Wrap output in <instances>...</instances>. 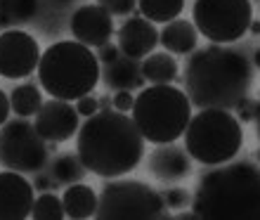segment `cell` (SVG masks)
Instances as JSON below:
<instances>
[{"mask_svg": "<svg viewBox=\"0 0 260 220\" xmlns=\"http://www.w3.org/2000/svg\"><path fill=\"white\" fill-rule=\"evenodd\" d=\"M253 83V62L246 52L213 43L194 50L185 67V88L197 109H227L248 97Z\"/></svg>", "mask_w": 260, "mask_h": 220, "instance_id": "obj_1", "label": "cell"}, {"mask_svg": "<svg viewBox=\"0 0 260 220\" xmlns=\"http://www.w3.org/2000/svg\"><path fill=\"white\" fill-rule=\"evenodd\" d=\"M76 154L100 178H121L135 171L144 154V138L133 116L100 109L76 133Z\"/></svg>", "mask_w": 260, "mask_h": 220, "instance_id": "obj_2", "label": "cell"}, {"mask_svg": "<svg viewBox=\"0 0 260 220\" xmlns=\"http://www.w3.org/2000/svg\"><path fill=\"white\" fill-rule=\"evenodd\" d=\"M192 211L201 220H260V168L244 159L204 173Z\"/></svg>", "mask_w": 260, "mask_h": 220, "instance_id": "obj_3", "label": "cell"}, {"mask_svg": "<svg viewBox=\"0 0 260 220\" xmlns=\"http://www.w3.org/2000/svg\"><path fill=\"white\" fill-rule=\"evenodd\" d=\"M100 71V59L92 48L78 41H59L41 55L38 81L48 95L74 102L95 90Z\"/></svg>", "mask_w": 260, "mask_h": 220, "instance_id": "obj_4", "label": "cell"}, {"mask_svg": "<svg viewBox=\"0 0 260 220\" xmlns=\"http://www.w3.org/2000/svg\"><path fill=\"white\" fill-rule=\"evenodd\" d=\"M133 121L151 145H168L182 138L192 118V102L175 85H149L135 97Z\"/></svg>", "mask_w": 260, "mask_h": 220, "instance_id": "obj_5", "label": "cell"}, {"mask_svg": "<svg viewBox=\"0 0 260 220\" xmlns=\"http://www.w3.org/2000/svg\"><path fill=\"white\" fill-rule=\"evenodd\" d=\"M241 121L227 109H199L185 131V149L204 166L232 161L241 149Z\"/></svg>", "mask_w": 260, "mask_h": 220, "instance_id": "obj_6", "label": "cell"}, {"mask_svg": "<svg viewBox=\"0 0 260 220\" xmlns=\"http://www.w3.org/2000/svg\"><path fill=\"white\" fill-rule=\"evenodd\" d=\"M95 218L100 220H161L171 218L164 197L142 180H116L102 185Z\"/></svg>", "mask_w": 260, "mask_h": 220, "instance_id": "obj_7", "label": "cell"}, {"mask_svg": "<svg viewBox=\"0 0 260 220\" xmlns=\"http://www.w3.org/2000/svg\"><path fill=\"white\" fill-rule=\"evenodd\" d=\"M194 26L211 43L230 45L248 34L253 21L251 0H194Z\"/></svg>", "mask_w": 260, "mask_h": 220, "instance_id": "obj_8", "label": "cell"}, {"mask_svg": "<svg viewBox=\"0 0 260 220\" xmlns=\"http://www.w3.org/2000/svg\"><path fill=\"white\" fill-rule=\"evenodd\" d=\"M48 140L28 118L19 116L0 128V164L17 173H38L48 164Z\"/></svg>", "mask_w": 260, "mask_h": 220, "instance_id": "obj_9", "label": "cell"}, {"mask_svg": "<svg viewBox=\"0 0 260 220\" xmlns=\"http://www.w3.org/2000/svg\"><path fill=\"white\" fill-rule=\"evenodd\" d=\"M41 62V45L31 34L10 28L0 34V76L10 81L26 78Z\"/></svg>", "mask_w": 260, "mask_h": 220, "instance_id": "obj_10", "label": "cell"}, {"mask_svg": "<svg viewBox=\"0 0 260 220\" xmlns=\"http://www.w3.org/2000/svg\"><path fill=\"white\" fill-rule=\"evenodd\" d=\"M81 114L76 111V107L67 102V100H48L43 102V107L36 114V131L41 133V138L48 142H67L78 133L81 128Z\"/></svg>", "mask_w": 260, "mask_h": 220, "instance_id": "obj_11", "label": "cell"}, {"mask_svg": "<svg viewBox=\"0 0 260 220\" xmlns=\"http://www.w3.org/2000/svg\"><path fill=\"white\" fill-rule=\"evenodd\" d=\"M69 31L74 41L88 48H102L104 43H111L114 19L102 5H81L69 17Z\"/></svg>", "mask_w": 260, "mask_h": 220, "instance_id": "obj_12", "label": "cell"}, {"mask_svg": "<svg viewBox=\"0 0 260 220\" xmlns=\"http://www.w3.org/2000/svg\"><path fill=\"white\" fill-rule=\"evenodd\" d=\"M34 185L21 173H0V220H24L31 218L34 208Z\"/></svg>", "mask_w": 260, "mask_h": 220, "instance_id": "obj_13", "label": "cell"}, {"mask_svg": "<svg viewBox=\"0 0 260 220\" xmlns=\"http://www.w3.org/2000/svg\"><path fill=\"white\" fill-rule=\"evenodd\" d=\"M147 168L161 182H178V180L192 175V156L185 147L168 142V145H158L151 151Z\"/></svg>", "mask_w": 260, "mask_h": 220, "instance_id": "obj_14", "label": "cell"}, {"mask_svg": "<svg viewBox=\"0 0 260 220\" xmlns=\"http://www.w3.org/2000/svg\"><path fill=\"white\" fill-rule=\"evenodd\" d=\"M156 45L158 31L154 26V21L144 19V17H130L118 28V48L123 55L133 57V59H142V57L151 55Z\"/></svg>", "mask_w": 260, "mask_h": 220, "instance_id": "obj_15", "label": "cell"}, {"mask_svg": "<svg viewBox=\"0 0 260 220\" xmlns=\"http://www.w3.org/2000/svg\"><path fill=\"white\" fill-rule=\"evenodd\" d=\"M100 81L109 90H140L144 88L147 78L142 76V62L128 55H121L114 62L104 64L100 71Z\"/></svg>", "mask_w": 260, "mask_h": 220, "instance_id": "obj_16", "label": "cell"}, {"mask_svg": "<svg viewBox=\"0 0 260 220\" xmlns=\"http://www.w3.org/2000/svg\"><path fill=\"white\" fill-rule=\"evenodd\" d=\"M199 31L192 21L187 19H173L164 26V31L158 34V43L164 45L173 55H189L197 50Z\"/></svg>", "mask_w": 260, "mask_h": 220, "instance_id": "obj_17", "label": "cell"}, {"mask_svg": "<svg viewBox=\"0 0 260 220\" xmlns=\"http://www.w3.org/2000/svg\"><path fill=\"white\" fill-rule=\"evenodd\" d=\"M97 201H100V197L92 192V187L83 185V182L67 185V192H64V197H62L64 213H67V218H71V220L95 218Z\"/></svg>", "mask_w": 260, "mask_h": 220, "instance_id": "obj_18", "label": "cell"}, {"mask_svg": "<svg viewBox=\"0 0 260 220\" xmlns=\"http://www.w3.org/2000/svg\"><path fill=\"white\" fill-rule=\"evenodd\" d=\"M41 0H0V28H19L38 19Z\"/></svg>", "mask_w": 260, "mask_h": 220, "instance_id": "obj_19", "label": "cell"}, {"mask_svg": "<svg viewBox=\"0 0 260 220\" xmlns=\"http://www.w3.org/2000/svg\"><path fill=\"white\" fill-rule=\"evenodd\" d=\"M178 62L168 52H151L142 62V76L151 85H168L178 78Z\"/></svg>", "mask_w": 260, "mask_h": 220, "instance_id": "obj_20", "label": "cell"}, {"mask_svg": "<svg viewBox=\"0 0 260 220\" xmlns=\"http://www.w3.org/2000/svg\"><path fill=\"white\" fill-rule=\"evenodd\" d=\"M48 175L55 185H74V182H83V178L88 175V168L83 166L78 154H59L50 164Z\"/></svg>", "mask_w": 260, "mask_h": 220, "instance_id": "obj_21", "label": "cell"}, {"mask_svg": "<svg viewBox=\"0 0 260 220\" xmlns=\"http://www.w3.org/2000/svg\"><path fill=\"white\" fill-rule=\"evenodd\" d=\"M10 104H12V111L17 116H36L38 109L43 107V95L36 83H21L10 92Z\"/></svg>", "mask_w": 260, "mask_h": 220, "instance_id": "obj_22", "label": "cell"}, {"mask_svg": "<svg viewBox=\"0 0 260 220\" xmlns=\"http://www.w3.org/2000/svg\"><path fill=\"white\" fill-rule=\"evenodd\" d=\"M182 7H185V0H137L140 14L154 24H168L178 19Z\"/></svg>", "mask_w": 260, "mask_h": 220, "instance_id": "obj_23", "label": "cell"}, {"mask_svg": "<svg viewBox=\"0 0 260 220\" xmlns=\"http://www.w3.org/2000/svg\"><path fill=\"white\" fill-rule=\"evenodd\" d=\"M31 218L34 220H62V218H67L62 199L52 192H43L41 197L34 201Z\"/></svg>", "mask_w": 260, "mask_h": 220, "instance_id": "obj_24", "label": "cell"}, {"mask_svg": "<svg viewBox=\"0 0 260 220\" xmlns=\"http://www.w3.org/2000/svg\"><path fill=\"white\" fill-rule=\"evenodd\" d=\"M161 197H164L166 208H187V206H192V194L187 192L185 187H171V190H166Z\"/></svg>", "mask_w": 260, "mask_h": 220, "instance_id": "obj_25", "label": "cell"}, {"mask_svg": "<svg viewBox=\"0 0 260 220\" xmlns=\"http://www.w3.org/2000/svg\"><path fill=\"white\" fill-rule=\"evenodd\" d=\"M100 5H102L111 17H125V14L135 12L137 0H100Z\"/></svg>", "mask_w": 260, "mask_h": 220, "instance_id": "obj_26", "label": "cell"}, {"mask_svg": "<svg viewBox=\"0 0 260 220\" xmlns=\"http://www.w3.org/2000/svg\"><path fill=\"white\" fill-rule=\"evenodd\" d=\"M234 109H237V118H239L241 123H251V121L255 118L258 102H255V100H251V97H244V100H241V102L237 104Z\"/></svg>", "mask_w": 260, "mask_h": 220, "instance_id": "obj_27", "label": "cell"}, {"mask_svg": "<svg viewBox=\"0 0 260 220\" xmlns=\"http://www.w3.org/2000/svg\"><path fill=\"white\" fill-rule=\"evenodd\" d=\"M133 104H135V95H133V90H116V95L111 100V107L116 111H123L128 114L133 109Z\"/></svg>", "mask_w": 260, "mask_h": 220, "instance_id": "obj_28", "label": "cell"}, {"mask_svg": "<svg viewBox=\"0 0 260 220\" xmlns=\"http://www.w3.org/2000/svg\"><path fill=\"white\" fill-rule=\"evenodd\" d=\"M76 111L81 114V116H92V114H97L100 111V100L97 97H92V95H83V97H78L76 100Z\"/></svg>", "mask_w": 260, "mask_h": 220, "instance_id": "obj_29", "label": "cell"}, {"mask_svg": "<svg viewBox=\"0 0 260 220\" xmlns=\"http://www.w3.org/2000/svg\"><path fill=\"white\" fill-rule=\"evenodd\" d=\"M121 57V48L118 45H114V43H104L102 48H97V59L104 64L114 62V59H118Z\"/></svg>", "mask_w": 260, "mask_h": 220, "instance_id": "obj_30", "label": "cell"}, {"mask_svg": "<svg viewBox=\"0 0 260 220\" xmlns=\"http://www.w3.org/2000/svg\"><path fill=\"white\" fill-rule=\"evenodd\" d=\"M34 187L38 192H48V190H55V182H52V178H50L48 173L38 171L36 173V180H34Z\"/></svg>", "mask_w": 260, "mask_h": 220, "instance_id": "obj_31", "label": "cell"}, {"mask_svg": "<svg viewBox=\"0 0 260 220\" xmlns=\"http://www.w3.org/2000/svg\"><path fill=\"white\" fill-rule=\"evenodd\" d=\"M10 111H12V104H10V95H7L5 90H0V125L7 123V118H10Z\"/></svg>", "mask_w": 260, "mask_h": 220, "instance_id": "obj_32", "label": "cell"}, {"mask_svg": "<svg viewBox=\"0 0 260 220\" xmlns=\"http://www.w3.org/2000/svg\"><path fill=\"white\" fill-rule=\"evenodd\" d=\"M48 3V7L52 10V7H57V10H64V7H69L74 0H45Z\"/></svg>", "mask_w": 260, "mask_h": 220, "instance_id": "obj_33", "label": "cell"}, {"mask_svg": "<svg viewBox=\"0 0 260 220\" xmlns=\"http://www.w3.org/2000/svg\"><path fill=\"white\" fill-rule=\"evenodd\" d=\"M175 218L178 220H194V218H199V215L194 213V211H182V213H178Z\"/></svg>", "mask_w": 260, "mask_h": 220, "instance_id": "obj_34", "label": "cell"}, {"mask_svg": "<svg viewBox=\"0 0 260 220\" xmlns=\"http://www.w3.org/2000/svg\"><path fill=\"white\" fill-rule=\"evenodd\" d=\"M255 131H258V140H260V100H258V109H255Z\"/></svg>", "mask_w": 260, "mask_h": 220, "instance_id": "obj_35", "label": "cell"}, {"mask_svg": "<svg viewBox=\"0 0 260 220\" xmlns=\"http://www.w3.org/2000/svg\"><path fill=\"white\" fill-rule=\"evenodd\" d=\"M248 31H251V34H253V36H258L260 34V21H251V26H248Z\"/></svg>", "mask_w": 260, "mask_h": 220, "instance_id": "obj_36", "label": "cell"}, {"mask_svg": "<svg viewBox=\"0 0 260 220\" xmlns=\"http://www.w3.org/2000/svg\"><path fill=\"white\" fill-rule=\"evenodd\" d=\"M100 109H111V97H102L100 100Z\"/></svg>", "mask_w": 260, "mask_h": 220, "instance_id": "obj_37", "label": "cell"}, {"mask_svg": "<svg viewBox=\"0 0 260 220\" xmlns=\"http://www.w3.org/2000/svg\"><path fill=\"white\" fill-rule=\"evenodd\" d=\"M251 62H253V67H255V69H260V48H255V52H253V59H251Z\"/></svg>", "mask_w": 260, "mask_h": 220, "instance_id": "obj_38", "label": "cell"}, {"mask_svg": "<svg viewBox=\"0 0 260 220\" xmlns=\"http://www.w3.org/2000/svg\"><path fill=\"white\" fill-rule=\"evenodd\" d=\"M255 159H258V161H260V147H258V149H255Z\"/></svg>", "mask_w": 260, "mask_h": 220, "instance_id": "obj_39", "label": "cell"}]
</instances>
